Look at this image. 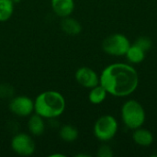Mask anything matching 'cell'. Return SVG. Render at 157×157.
I'll list each match as a JSON object with an SVG mask.
<instances>
[{
  "label": "cell",
  "mask_w": 157,
  "mask_h": 157,
  "mask_svg": "<svg viewBox=\"0 0 157 157\" xmlns=\"http://www.w3.org/2000/svg\"><path fill=\"white\" fill-rule=\"evenodd\" d=\"M137 70L126 63H114L106 66L99 75V84L109 95L126 98L133 94L139 86Z\"/></svg>",
  "instance_id": "6da1fadb"
},
{
  "label": "cell",
  "mask_w": 157,
  "mask_h": 157,
  "mask_svg": "<svg viewBox=\"0 0 157 157\" xmlns=\"http://www.w3.org/2000/svg\"><path fill=\"white\" fill-rule=\"evenodd\" d=\"M65 109V98L56 90L43 91L34 99V113L45 120L52 121L61 117Z\"/></svg>",
  "instance_id": "7a4b0ae2"
},
{
  "label": "cell",
  "mask_w": 157,
  "mask_h": 157,
  "mask_svg": "<svg viewBox=\"0 0 157 157\" xmlns=\"http://www.w3.org/2000/svg\"><path fill=\"white\" fill-rule=\"evenodd\" d=\"M121 118L127 129L134 131L144 126L146 120L145 109L139 101L129 99L121 106Z\"/></svg>",
  "instance_id": "3957f363"
},
{
  "label": "cell",
  "mask_w": 157,
  "mask_h": 157,
  "mask_svg": "<svg viewBox=\"0 0 157 157\" xmlns=\"http://www.w3.org/2000/svg\"><path fill=\"white\" fill-rule=\"evenodd\" d=\"M118 130L119 123L116 118L112 115L106 114L100 116L96 121L93 127V133L98 141L107 143L116 136Z\"/></svg>",
  "instance_id": "277c9868"
},
{
  "label": "cell",
  "mask_w": 157,
  "mask_h": 157,
  "mask_svg": "<svg viewBox=\"0 0 157 157\" xmlns=\"http://www.w3.org/2000/svg\"><path fill=\"white\" fill-rule=\"evenodd\" d=\"M130 40L121 33H113L106 37L102 42V50L105 53L114 56H125L129 47L131 46Z\"/></svg>",
  "instance_id": "5b68a950"
},
{
  "label": "cell",
  "mask_w": 157,
  "mask_h": 157,
  "mask_svg": "<svg viewBox=\"0 0 157 157\" xmlns=\"http://www.w3.org/2000/svg\"><path fill=\"white\" fill-rule=\"evenodd\" d=\"M10 148L13 153L22 157H29L34 155L36 144L33 136L26 132L16 133L10 141Z\"/></svg>",
  "instance_id": "8992f818"
},
{
  "label": "cell",
  "mask_w": 157,
  "mask_h": 157,
  "mask_svg": "<svg viewBox=\"0 0 157 157\" xmlns=\"http://www.w3.org/2000/svg\"><path fill=\"white\" fill-rule=\"evenodd\" d=\"M9 111L19 118H29L34 113V100L28 96H15L8 103Z\"/></svg>",
  "instance_id": "52a82bcc"
},
{
  "label": "cell",
  "mask_w": 157,
  "mask_h": 157,
  "mask_svg": "<svg viewBox=\"0 0 157 157\" xmlns=\"http://www.w3.org/2000/svg\"><path fill=\"white\" fill-rule=\"evenodd\" d=\"M75 79L77 84L85 88L90 89L99 85V75L92 68L88 66L79 67L75 74Z\"/></svg>",
  "instance_id": "ba28073f"
},
{
  "label": "cell",
  "mask_w": 157,
  "mask_h": 157,
  "mask_svg": "<svg viewBox=\"0 0 157 157\" xmlns=\"http://www.w3.org/2000/svg\"><path fill=\"white\" fill-rule=\"evenodd\" d=\"M51 7L58 17L63 18L73 14L75 4V0H51Z\"/></svg>",
  "instance_id": "9c48e42d"
},
{
  "label": "cell",
  "mask_w": 157,
  "mask_h": 157,
  "mask_svg": "<svg viewBox=\"0 0 157 157\" xmlns=\"http://www.w3.org/2000/svg\"><path fill=\"white\" fill-rule=\"evenodd\" d=\"M27 128L30 135L33 137H40L44 133L46 129L45 119L36 113H33L29 117Z\"/></svg>",
  "instance_id": "30bf717a"
},
{
  "label": "cell",
  "mask_w": 157,
  "mask_h": 157,
  "mask_svg": "<svg viewBox=\"0 0 157 157\" xmlns=\"http://www.w3.org/2000/svg\"><path fill=\"white\" fill-rule=\"evenodd\" d=\"M132 137L133 143L142 147H148L154 143V134L149 130L143 127L134 130Z\"/></svg>",
  "instance_id": "8fae6325"
},
{
  "label": "cell",
  "mask_w": 157,
  "mask_h": 157,
  "mask_svg": "<svg viewBox=\"0 0 157 157\" xmlns=\"http://www.w3.org/2000/svg\"><path fill=\"white\" fill-rule=\"evenodd\" d=\"M61 29L67 35L70 36H76L81 33L82 31V25L81 23L74 18L69 17L62 18L61 21Z\"/></svg>",
  "instance_id": "7c38bea8"
},
{
  "label": "cell",
  "mask_w": 157,
  "mask_h": 157,
  "mask_svg": "<svg viewBox=\"0 0 157 157\" xmlns=\"http://www.w3.org/2000/svg\"><path fill=\"white\" fill-rule=\"evenodd\" d=\"M145 55H146V52L143 49H141L140 47H138L136 44L133 43V44H131V46L129 47L125 54V57L127 61L129 62V63L139 64L144 61Z\"/></svg>",
  "instance_id": "4fadbf2b"
},
{
  "label": "cell",
  "mask_w": 157,
  "mask_h": 157,
  "mask_svg": "<svg viewBox=\"0 0 157 157\" xmlns=\"http://www.w3.org/2000/svg\"><path fill=\"white\" fill-rule=\"evenodd\" d=\"M78 136H79L78 130L71 124L63 125L59 130V137L64 143H68V144L74 143L75 141L77 140Z\"/></svg>",
  "instance_id": "5bb4252c"
},
{
  "label": "cell",
  "mask_w": 157,
  "mask_h": 157,
  "mask_svg": "<svg viewBox=\"0 0 157 157\" xmlns=\"http://www.w3.org/2000/svg\"><path fill=\"white\" fill-rule=\"evenodd\" d=\"M108 92L106 91V89L99 84L92 88L89 89V93H88V100L91 104L94 105H99L101 103H103L108 96Z\"/></svg>",
  "instance_id": "9a60e30c"
},
{
  "label": "cell",
  "mask_w": 157,
  "mask_h": 157,
  "mask_svg": "<svg viewBox=\"0 0 157 157\" xmlns=\"http://www.w3.org/2000/svg\"><path fill=\"white\" fill-rule=\"evenodd\" d=\"M15 6L12 0H0V22H6L11 18Z\"/></svg>",
  "instance_id": "2e32d148"
},
{
  "label": "cell",
  "mask_w": 157,
  "mask_h": 157,
  "mask_svg": "<svg viewBox=\"0 0 157 157\" xmlns=\"http://www.w3.org/2000/svg\"><path fill=\"white\" fill-rule=\"evenodd\" d=\"M134 44H136L138 47L143 49L145 52H149L153 47V41L150 37L148 36H140L136 39L134 41Z\"/></svg>",
  "instance_id": "e0dca14e"
},
{
  "label": "cell",
  "mask_w": 157,
  "mask_h": 157,
  "mask_svg": "<svg viewBox=\"0 0 157 157\" xmlns=\"http://www.w3.org/2000/svg\"><path fill=\"white\" fill-rule=\"evenodd\" d=\"M114 153L112 148L107 144H101L97 151V156L98 157H112Z\"/></svg>",
  "instance_id": "ac0fdd59"
},
{
  "label": "cell",
  "mask_w": 157,
  "mask_h": 157,
  "mask_svg": "<svg viewBox=\"0 0 157 157\" xmlns=\"http://www.w3.org/2000/svg\"><path fill=\"white\" fill-rule=\"evenodd\" d=\"M14 89L8 85H0V98H12L14 96Z\"/></svg>",
  "instance_id": "d6986e66"
},
{
  "label": "cell",
  "mask_w": 157,
  "mask_h": 157,
  "mask_svg": "<svg viewBox=\"0 0 157 157\" xmlns=\"http://www.w3.org/2000/svg\"><path fill=\"white\" fill-rule=\"evenodd\" d=\"M50 157H65V155L63 154H52Z\"/></svg>",
  "instance_id": "ffe728a7"
},
{
  "label": "cell",
  "mask_w": 157,
  "mask_h": 157,
  "mask_svg": "<svg viewBox=\"0 0 157 157\" xmlns=\"http://www.w3.org/2000/svg\"><path fill=\"white\" fill-rule=\"evenodd\" d=\"M12 1L14 2V4H15V5H17V4L20 3V1H21V0H12Z\"/></svg>",
  "instance_id": "44dd1931"
}]
</instances>
